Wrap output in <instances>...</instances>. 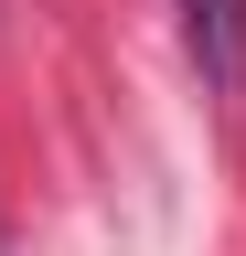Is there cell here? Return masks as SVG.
I'll return each instance as SVG.
<instances>
[{
  "label": "cell",
  "mask_w": 246,
  "mask_h": 256,
  "mask_svg": "<svg viewBox=\"0 0 246 256\" xmlns=\"http://www.w3.org/2000/svg\"><path fill=\"white\" fill-rule=\"evenodd\" d=\"M182 43L214 96H246V0H182Z\"/></svg>",
  "instance_id": "obj_1"
}]
</instances>
